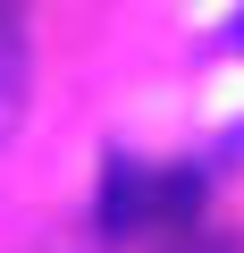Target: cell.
<instances>
[{
    "mask_svg": "<svg viewBox=\"0 0 244 253\" xmlns=\"http://www.w3.org/2000/svg\"><path fill=\"white\" fill-rule=\"evenodd\" d=\"M202 203V177H160V169H143V161H109V177H101V203H93V219H101V236H135V228H152V219H169V211H194Z\"/></svg>",
    "mask_w": 244,
    "mask_h": 253,
    "instance_id": "1",
    "label": "cell"
},
{
    "mask_svg": "<svg viewBox=\"0 0 244 253\" xmlns=\"http://www.w3.org/2000/svg\"><path fill=\"white\" fill-rule=\"evenodd\" d=\"M26 93H34L26 34H17V17H9V9H0V135H17V118H26Z\"/></svg>",
    "mask_w": 244,
    "mask_h": 253,
    "instance_id": "2",
    "label": "cell"
},
{
    "mask_svg": "<svg viewBox=\"0 0 244 253\" xmlns=\"http://www.w3.org/2000/svg\"><path fill=\"white\" fill-rule=\"evenodd\" d=\"M219 42H227V51H236V59H244V9H236V17H227V34H219Z\"/></svg>",
    "mask_w": 244,
    "mask_h": 253,
    "instance_id": "3",
    "label": "cell"
}]
</instances>
